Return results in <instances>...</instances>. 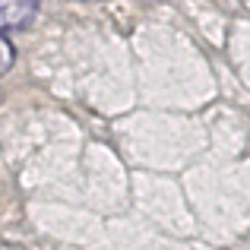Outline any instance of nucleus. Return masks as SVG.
Returning a JSON list of instances; mask_svg holds the SVG:
<instances>
[{
	"label": "nucleus",
	"mask_w": 250,
	"mask_h": 250,
	"mask_svg": "<svg viewBox=\"0 0 250 250\" xmlns=\"http://www.w3.org/2000/svg\"><path fill=\"white\" fill-rule=\"evenodd\" d=\"M13 63H16V48H13V42L6 35H0V76L10 73Z\"/></svg>",
	"instance_id": "2"
},
{
	"label": "nucleus",
	"mask_w": 250,
	"mask_h": 250,
	"mask_svg": "<svg viewBox=\"0 0 250 250\" xmlns=\"http://www.w3.org/2000/svg\"><path fill=\"white\" fill-rule=\"evenodd\" d=\"M42 0H0V35L32 25Z\"/></svg>",
	"instance_id": "1"
}]
</instances>
